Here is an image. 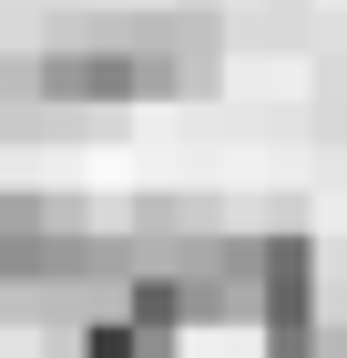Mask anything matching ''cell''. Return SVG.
I'll use <instances>...</instances> for the list:
<instances>
[{"label": "cell", "mask_w": 347, "mask_h": 358, "mask_svg": "<svg viewBox=\"0 0 347 358\" xmlns=\"http://www.w3.org/2000/svg\"><path fill=\"white\" fill-rule=\"evenodd\" d=\"M225 31L205 10H123V21H61L52 41L0 62V92L41 113H92V103H163L205 92Z\"/></svg>", "instance_id": "obj_1"}]
</instances>
